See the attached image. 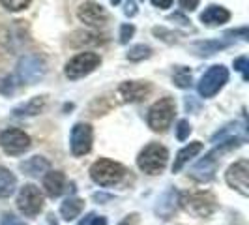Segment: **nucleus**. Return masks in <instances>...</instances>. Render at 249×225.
<instances>
[{
  "label": "nucleus",
  "mask_w": 249,
  "mask_h": 225,
  "mask_svg": "<svg viewBox=\"0 0 249 225\" xmlns=\"http://www.w3.org/2000/svg\"><path fill=\"white\" fill-rule=\"evenodd\" d=\"M169 162V152L160 143H150L141 150L137 158L139 169L146 175H160Z\"/></svg>",
  "instance_id": "obj_1"
},
{
  "label": "nucleus",
  "mask_w": 249,
  "mask_h": 225,
  "mask_svg": "<svg viewBox=\"0 0 249 225\" xmlns=\"http://www.w3.org/2000/svg\"><path fill=\"white\" fill-rule=\"evenodd\" d=\"M125 175V169L118 162H112L107 158H101L98 162L92 163L90 167V176L96 184L100 186H114L118 184Z\"/></svg>",
  "instance_id": "obj_2"
},
{
  "label": "nucleus",
  "mask_w": 249,
  "mask_h": 225,
  "mask_svg": "<svg viewBox=\"0 0 249 225\" xmlns=\"http://www.w3.org/2000/svg\"><path fill=\"white\" fill-rule=\"evenodd\" d=\"M176 114V103L173 98H161L160 101H156L148 111V126L154 131H167L169 126L173 122Z\"/></svg>",
  "instance_id": "obj_3"
},
{
  "label": "nucleus",
  "mask_w": 249,
  "mask_h": 225,
  "mask_svg": "<svg viewBox=\"0 0 249 225\" xmlns=\"http://www.w3.org/2000/svg\"><path fill=\"white\" fill-rule=\"evenodd\" d=\"M101 64V56L98 53H92V51H87V53H79L77 56H73L70 62L66 64V70L64 74L68 79H81L85 75L92 74L98 66Z\"/></svg>",
  "instance_id": "obj_4"
},
{
  "label": "nucleus",
  "mask_w": 249,
  "mask_h": 225,
  "mask_svg": "<svg viewBox=\"0 0 249 225\" xmlns=\"http://www.w3.org/2000/svg\"><path fill=\"white\" fill-rule=\"evenodd\" d=\"M227 81H229V70L225 66H221V64L219 66H212L206 74L200 77L199 94L202 98H212L225 87Z\"/></svg>",
  "instance_id": "obj_5"
},
{
  "label": "nucleus",
  "mask_w": 249,
  "mask_h": 225,
  "mask_svg": "<svg viewBox=\"0 0 249 225\" xmlns=\"http://www.w3.org/2000/svg\"><path fill=\"white\" fill-rule=\"evenodd\" d=\"M17 208L25 214L26 218H34L43 208V193L34 184H25L17 195Z\"/></svg>",
  "instance_id": "obj_6"
},
{
  "label": "nucleus",
  "mask_w": 249,
  "mask_h": 225,
  "mask_svg": "<svg viewBox=\"0 0 249 225\" xmlns=\"http://www.w3.org/2000/svg\"><path fill=\"white\" fill-rule=\"evenodd\" d=\"M45 72H47L45 62L37 55H25L17 62V77L28 85H34L39 79H43Z\"/></svg>",
  "instance_id": "obj_7"
},
{
  "label": "nucleus",
  "mask_w": 249,
  "mask_h": 225,
  "mask_svg": "<svg viewBox=\"0 0 249 225\" xmlns=\"http://www.w3.org/2000/svg\"><path fill=\"white\" fill-rule=\"evenodd\" d=\"M0 147L10 156H21L30 149V137L23 130L8 128L0 133Z\"/></svg>",
  "instance_id": "obj_8"
},
{
  "label": "nucleus",
  "mask_w": 249,
  "mask_h": 225,
  "mask_svg": "<svg viewBox=\"0 0 249 225\" xmlns=\"http://www.w3.org/2000/svg\"><path fill=\"white\" fill-rule=\"evenodd\" d=\"M227 184L236 189L238 193H242L244 197L249 195V162L248 160H238L227 169Z\"/></svg>",
  "instance_id": "obj_9"
},
{
  "label": "nucleus",
  "mask_w": 249,
  "mask_h": 225,
  "mask_svg": "<svg viewBox=\"0 0 249 225\" xmlns=\"http://www.w3.org/2000/svg\"><path fill=\"white\" fill-rule=\"evenodd\" d=\"M187 212L195 214L199 218H208L215 210V199L212 193H189L180 199Z\"/></svg>",
  "instance_id": "obj_10"
},
{
  "label": "nucleus",
  "mask_w": 249,
  "mask_h": 225,
  "mask_svg": "<svg viewBox=\"0 0 249 225\" xmlns=\"http://www.w3.org/2000/svg\"><path fill=\"white\" fill-rule=\"evenodd\" d=\"M92 126L79 122L71 128V135H70V145H71V152L73 156H85L92 149Z\"/></svg>",
  "instance_id": "obj_11"
},
{
  "label": "nucleus",
  "mask_w": 249,
  "mask_h": 225,
  "mask_svg": "<svg viewBox=\"0 0 249 225\" xmlns=\"http://www.w3.org/2000/svg\"><path fill=\"white\" fill-rule=\"evenodd\" d=\"M77 17L81 23H85L87 26H92V28H100L107 23V12L101 4H96V2H85L79 6L77 10Z\"/></svg>",
  "instance_id": "obj_12"
},
{
  "label": "nucleus",
  "mask_w": 249,
  "mask_h": 225,
  "mask_svg": "<svg viewBox=\"0 0 249 225\" xmlns=\"http://www.w3.org/2000/svg\"><path fill=\"white\" fill-rule=\"evenodd\" d=\"M221 154V150L215 149L213 152L206 154L200 162H197L193 165V169L189 171V175L193 176L197 182H210L215 175V169H217V156Z\"/></svg>",
  "instance_id": "obj_13"
},
{
  "label": "nucleus",
  "mask_w": 249,
  "mask_h": 225,
  "mask_svg": "<svg viewBox=\"0 0 249 225\" xmlns=\"http://www.w3.org/2000/svg\"><path fill=\"white\" fill-rule=\"evenodd\" d=\"M150 92V85L146 81H125L118 88V96L124 101H141Z\"/></svg>",
  "instance_id": "obj_14"
},
{
  "label": "nucleus",
  "mask_w": 249,
  "mask_h": 225,
  "mask_svg": "<svg viewBox=\"0 0 249 225\" xmlns=\"http://www.w3.org/2000/svg\"><path fill=\"white\" fill-rule=\"evenodd\" d=\"M178 203H180V193L176 191L175 188H171V189H167L161 197H160L158 205H156V214L160 218H163V220H169L176 212Z\"/></svg>",
  "instance_id": "obj_15"
},
{
  "label": "nucleus",
  "mask_w": 249,
  "mask_h": 225,
  "mask_svg": "<svg viewBox=\"0 0 249 225\" xmlns=\"http://www.w3.org/2000/svg\"><path fill=\"white\" fill-rule=\"evenodd\" d=\"M231 19V12L223 6H208L200 13V21L206 26H219L225 25Z\"/></svg>",
  "instance_id": "obj_16"
},
{
  "label": "nucleus",
  "mask_w": 249,
  "mask_h": 225,
  "mask_svg": "<svg viewBox=\"0 0 249 225\" xmlns=\"http://www.w3.org/2000/svg\"><path fill=\"white\" fill-rule=\"evenodd\" d=\"M43 188L49 197H60L66 189V176L62 171H49L43 178Z\"/></svg>",
  "instance_id": "obj_17"
},
{
  "label": "nucleus",
  "mask_w": 249,
  "mask_h": 225,
  "mask_svg": "<svg viewBox=\"0 0 249 225\" xmlns=\"http://www.w3.org/2000/svg\"><path fill=\"white\" fill-rule=\"evenodd\" d=\"M200 150H202V143H200V141H193V143H189L187 147H184V149L176 154L175 165H173V173H178L189 160H193V158L199 154Z\"/></svg>",
  "instance_id": "obj_18"
},
{
  "label": "nucleus",
  "mask_w": 249,
  "mask_h": 225,
  "mask_svg": "<svg viewBox=\"0 0 249 225\" xmlns=\"http://www.w3.org/2000/svg\"><path fill=\"white\" fill-rule=\"evenodd\" d=\"M85 208V201L79 199V197H68L60 206V216H62L66 222H71L75 220L79 214L83 212Z\"/></svg>",
  "instance_id": "obj_19"
},
{
  "label": "nucleus",
  "mask_w": 249,
  "mask_h": 225,
  "mask_svg": "<svg viewBox=\"0 0 249 225\" xmlns=\"http://www.w3.org/2000/svg\"><path fill=\"white\" fill-rule=\"evenodd\" d=\"M43 105H45V96H36V98L28 100L23 105L15 107L13 114L15 116H34V114H39V111L43 109Z\"/></svg>",
  "instance_id": "obj_20"
},
{
  "label": "nucleus",
  "mask_w": 249,
  "mask_h": 225,
  "mask_svg": "<svg viewBox=\"0 0 249 225\" xmlns=\"http://www.w3.org/2000/svg\"><path fill=\"white\" fill-rule=\"evenodd\" d=\"M21 171H25L26 175L30 176H37L41 173H45V171H49V162L45 158H41V156H34V158L21 163Z\"/></svg>",
  "instance_id": "obj_21"
},
{
  "label": "nucleus",
  "mask_w": 249,
  "mask_h": 225,
  "mask_svg": "<svg viewBox=\"0 0 249 225\" xmlns=\"http://www.w3.org/2000/svg\"><path fill=\"white\" fill-rule=\"evenodd\" d=\"M17 186V178L10 169L0 167V197H10Z\"/></svg>",
  "instance_id": "obj_22"
},
{
  "label": "nucleus",
  "mask_w": 249,
  "mask_h": 225,
  "mask_svg": "<svg viewBox=\"0 0 249 225\" xmlns=\"http://www.w3.org/2000/svg\"><path fill=\"white\" fill-rule=\"evenodd\" d=\"M227 45H229L227 41H199V43L193 45V51L200 56H210V55L217 53V51L227 47Z\"/></svg>",
  "instance_id": "obj_23"
},
{
  "label": "nucleus",
  "mask_w": 249,
  "mask_h": 225,
  "mask_svg": "<svg viewBox=\"0 0 249 225\" xmlns=\"http://www.w3.org/2000/svg\"><path fill=\"white\" fill-rule=\"evenodd\" d=\"M173 81L176 87L180 88H189L191 87V70L186 66H176L173 72Z\"/></svg>",
  "instance_id": "obj_24"
},
{
  "label": "nucleus",
  "mask_w": 249,
  "mask_h": 225,
  "mask_svg": "<svg viewBox=\"0 0 249 225\" xmlns=\"http://www.w3.org/2000/svg\"><path fill=\"white\" fill-rule=\"evenodd\" d=\"M152 49H150L148 45H135V47H131L129 53H127V58L131 60V62H139V60H144V58H148Z\"/></svg>",
  "instance_id": "obj_25"
},
{
  "label": "nucleus",
  "mask_w": 249,
  "mask_h": 225,
  "mask_svg": "<svg viewBox=\"0 0 249 225\" xmlns=\"http://www.w3.org/2000/svg\"><path fill=\"white\" fill-rule=\"evenodd\" d=\"M30 2L32 0H0V4L10 12H21V10L30 6Z\"/></svg>",
  "instance_id": "obj_26"
},
{
  "label": "nucleus",
  "mask_w": 249,
  "mask_h": 225,
  "mask_svg": "<svg viewBox=\"0 0 249 225\" xmlns=\"http://www.w3.org/2000/svg\"><path fill=\"white\" fill-rule=\"evenodd\" d=\"M77 225H107V220L103 218V216H96V214H87L81 222Z\"/></svg>",
  "instance_id": "obj_27"
},
{
  "label": "nucleus",
  "mask_w": 249,
  "mask_h": 225,
  "mask_svg": "<svg viewBox=\"0 0 249 225\" xmlns=\"http://www.w3.org/2000/svg\"><path fill=\"white\" fill-rule=\"evenodd\" d=\"M189 133H191V126L187 120H180L178 126H176V137L180 139V141H186L189 137Z\"/></svg>",
  "instance_id": "obj_28"
},
{
  "label": "nucleus",
  "mask_w": 249,
  "mask_h": 225,
  "mask_svg": "<svg viewBox=\"0 0 249 225\" xmlns=\"http://www.w3.org/2000/svg\"><path fill=\"white\" fill-rule=\"evenodd\" d=\"M135 34V26L133 25H122L120 26V43H127Z\"/></svg>",
  "instance_id": "obj_29"
},
{
  "label": "nucleus",
  "mask_w": 249,
  "mask_h": 225,
  "mask_svg": "<svg viewBox=\"0 0 249 225\" xmlns=\"http://www.w3.org/2000/svg\"><path fill=\"white\" fill-rule=\"evenodd\" d=\"M234 70L244 74V81H248V56H240L234 60Z\"/></svg>",
  "instance_id": "obj_30"
},
{
  "label": "nucleus",
  "mask_w": 249,
  "mask_h": 225,
  "mask_svg": "<svg viewBox=\"0 0 249 225\" xmlns=\"http://www.w3.org/2000/svg\"><path fill=\"white\" fill-rule=\"evenodd\" d=\"M200 0H180V6L184 12H193L197 6H199Z\"/></svg>",
  "instance_id": "obj_31"
},
{
  "label": "nucleus",
  "mask_w": 249,
  "mask_h": 225,
  "mask_svg": "<svg viewBox=\"0 0 249 225\" xmlns=\"http://www.w3.org/2000/svg\"><path fill=\"white\" fill-rule=\"evenodd\" d=\"M125 15H129V17H133L135 13H137V6H135V2H131V0H127L125 2V10H124Z\"/></svg>",
  "instance_id": "obj_32"
},
{
  "label": "nucleus",
  "mask_w": 249,
  "mask_h": 225,
  "mask_svg": "<svg viewBox=\"0 0 249 225\" xmlns=\"http://www.w3.org/2000/svg\"><path fill=\"white\" fill-rule=\"evenodd\" d=\"M152 4L156 8H160V10H167V8L173 6V0H152Z\"/></svg>",
  "instance_id": "obj_33"
},
{
  "label": "nucleus",
  "mask_w": 249,
  "mask_h": 225,
  "mask_svg": "<svg viewBox=\"0 0 249 225\" xmlns=\"http://www.w3.org/2000/svg\"><path fill=\"white\" fill-rule=\"evenodd\" d=\"M2 225H25V224H23V222H19L15 216H12V214H10V216H4Z\"/></svg>",
  "instance_id": "obj_34"
},
{
  "label": "nucleus",
  "mask_w": 249,
  "mask_h": 225,
  "mask_svg": "<svg viewBox=\"0 0 249 225\" xmlns=\"http://www.w3.org/2000/svg\"><path fill=\"white\" fill-rule=\"evenodd\" d=\"M49 225H58V222L54 220V216H49Z\"/></svg>",
  "instance_id": "obj_35"
},
{
  "label": "nucleus",
  "mask_w": 249,
  "mask_h": 225,
  "mask_svg": "<svg viewBox=\"0 0 249 225\" xmlns=\"http://www.w3.org/2000/svg\"><path fill=\"white\" fill-rule=\"evenodd\" d=\"M111 4H114V6H116V4H120V0H111Z\"/></svg>",
  "instance_id": "obj_36"
}]
</instances>
